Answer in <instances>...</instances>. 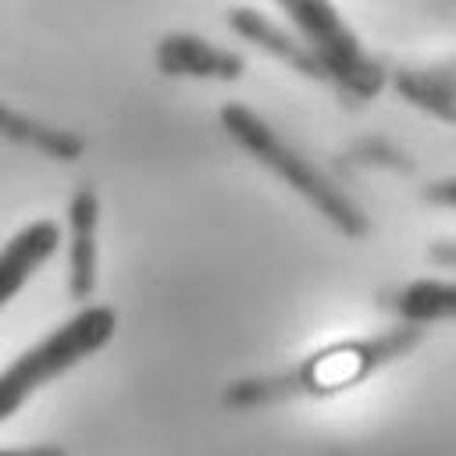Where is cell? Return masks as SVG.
<instances>
[{
	"instance_id": "obj_3",
	"label": "cell",
	"mask_w": 456,
	"mask_h": 456,
	"mask_svg": "<svg viewBox=\"0 0 456 456\" xmlns=\"http://www.w3.org/2000/svg\"><path fill=\"white\" fill-rule=\"evenodd\" d=\"M303 46L317 57L324 82L356 100H374L385 89V68L363 50L331 0H278Z\"/></svg>"
},
{
	"instance_id": "obj_7",
	"label": "cell",
	"mask_w": 456,
	"mask_h": 456,
	"mask_svg": "<svg viewBox=\"0 0 456 456\" xmlns=\"http://www.w3.org/2000/svg\"><path fill=\"white\" fill-rule=\"evenodd\" d=\"M96 224H100V200L89 189H78L68 203V232H71V253H68V285L71 299H89L96 289V267H100V249H96Z\"/></svg>"
},
{
	"instance_id": "obj_5",
	"label": "cell",
	"mask_w": 456,
	"mask_h": 456,
	"mask_svg": "<svg viewBox=\"0 0 456 456\" xmlns=\"http://www.w3.org/2000/svg\"><path fill=\"white\" fill-rule=\"evenodd\" d=\"M57 246H61V224L53 217L28 221L0 246V310L28 285V278L57 253Z\"/></svg>"
},
{
	"instance_id": "obj_11",
	"label": "cell",
	"mask_w": 456,
	"mask_h": 456,
	"mask_svg": "<svg viewBox=\"0 0 456 456\" xmlns=\"http://www.w3.org/2000/svg\"><path fill=\"white\" fill-rule=\"evenodd\" d=\"M388 306L395 317L420 328L424 321H449L456 314V292L449 281H410L388 299Z\"/></svg>"
},
{
	"instance_id": "obj_10",
	"label": "cell",
	"mask_w": 456,
	"mask_h": 456,
	"mask_svg": "<svg viewBox=\"0 0 456 456\" xmlns=\"http://www.w3.org/2000/svg\"><path fill=\"white\" fill-rule=\"evenodd\" d=\"M392 86L413 107L442 118L445 125L456 118V96H452V75H449V68H442V71H395L392 75Z\"/></svg>"
},
{
	"instance_id": "obj_4",
	"label": "cell",
	"mask_w": 456,
	"mask_h": 456,
	"mask_svg": "<svg viewBox=\"0 0 456 456\" xmlns=\"http://www.w3.org/2000/svg\"><path fill=\"white\" fill-rule=\"evenodd\" d=\"M417 338H420V328L410 324V328H395V331H385V335H374V338L328 346V349L314 353L303 367L292 370V385H296V392H314V395L349 388V385L363 381L367 374H374L381 363L413 349Z\"/></svg>"
},
{
	"instance_id": "obj_2",
	"label": "cell",
	"mask_w": 456,
	"mask_h": 456,
	"mask_svg": "<svg viewBox=\"0 0 456 456\" xmlns=\"http://www.w3.org/2000/svg\"><path fill=\"white\" fill-rule=\"evenodd\" d=\"M118 331V314L107 303H89L71 314L61 328L46 331L21 356H14L0 370V424L11 420L39 388L64 378L71 367L100 353Z\"/></svg>"
},
{
	"instance_id": "obj_8",
	"label": "cell",
	"mask_w": 456,
	"mask_h": 456,
	"mask_svg": "<svg viewBox=\"0 0 456 456\" xmlns=\"http://www.w3.org/2000/svg\"><path fill=\"white\" fill-rule=\"evenodd\" d=\"M224 18H228V25L235 28V36H242V39H246V43H253L256 50L271 53L274 61L289 64L292 71H299V75H306V78L324 82V71H321L317 57L303 46V39H299V36H292L289 28L274 25L267 14H260V11H253V7H232Z\"/></svg>"
},
{
	"instance_id": "obj_12",
	"label": "cell",
	"mask_w": 456,
	"mask_h": 456,
	"mask_svg": "<svg viewBox=\"0 0 456 456\" xmlns=\"http://www.w3.org/2000/svg\"><path fill=\"white\" fill-rule=\"evenodd\" d=\"M0 456H64V449H57V445H14V449H0Z\"/></svg>"
},
{
	"instance_id": "obj_1",
	"label": "cell",
	"mask_w": 456,
	"mask_h": 456,
	"mask_svg": "<svg viewBox=\"0 0 456 456\" xmlns=\"http://www.w3.org/2000/svg\"><path fill=\"white\" fill-rule=\"evenodd\" d=\"M217 118H221V128L235 139L239 150H246L274 178H281L289 189H296L331 228H338L349 239H363L370 232L367 214L349 200V192L338 189L314 160H306L299 150H292L253 107H246V103H224L217 110Z\"/></svg>"
},
{
	"instance_id": "obj_9",
	"label": "cell",
	"mask_w": 456,
	"mask_h": 456,
	"mask_svg": "<svg viewBox=\"0 0 456 456\" xmlns=\"http://www.w3.org/2000/svg\"><path fill=\"white\" fill-rule=\"evenodd\" d=\"M0 135L18 146L39 150L43 157H53V160H78L86 153L82 135H75L68 128H53L46 121H36L32 114H21L7 103H0Z\"/></svg>"
},
{
	"instance_id": "obj_6",
	"label": "cell",
	"mask_w": 456,
	"mask_h": 456,
	"mask_svg": "<svg viewBox=\"0 0 456 456\" xmlns=\"http://www.w3.org/2000/svg\"><path fill=\"white\" fill-rule=\"evenodd\" d=\"M157 68L175 78H217L235 82L246 71V61L232 50H221L200 36L171 32L157 43Z\"/></svg>"
}]
</instances>
